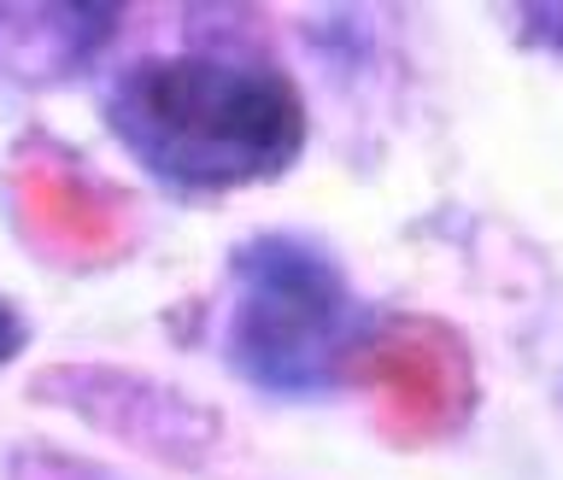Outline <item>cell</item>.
Wrapping results in <instances>:
<instances>
[{
  "instance_id": "6da1fadb",
  "label": "cell",
  "mask_w": 563,
  "mask_h": 480,
  "mask_svg": "<svg viewBox=\"0 0 563 480\" xmlns=\"http://www.w3.org/2000/svg\"><path fill=\"white\" fill-rule=\"evenodd\" d=\"M112 130L158 182L218 193L288 170L306 147V105L271 65L176 53L118 82Z\"/></svg>"
},
{
  "instance_id": "7a4b0ae2",
  "label": "cell",
  "mask_w": 563,
  "mask_h": 480,
  "mask_svg": "<svg viewBox=\"0 0 563 480\" xmlns=\"http://www.w3.org/2000/svg\"><path fill=\"white\" fill-rule=\"evenodd\" d=\"M235 270L246 293L229 328V358L258 387H282V393L311 387L346 334L341 270L299 241H253Z\"/></svg>"
},
{
  "instance_id": "3957f363",
  "label": "cell",
  "mask_w": 563,
  "mask_h": 480,
  "mask_svg": "<svg viewBox=\"0 0 563 480\" xmlns=\"http://www.w3.org/2000/svg\"><path fill=\"white\" fill-rule=\"evenodd\" d=\"M346 381L369 399L376 428L399 446L452 434L475 399V369L464 341L440 323H422V316L382 323L364 346H352Z\"/></svg>"
},
{
  "instance_id": "277c9868",
  "label": "cell",
  "mask_w": 563,
  "mask_h": 480,
  "mask_svg": "<svg viewBox=\"0 0 563 480\" xmlns=\"http://www.w3.org/2000/svg\"><path fill=\"white\" fill-rule=\"evenodd\" d=\"M18 200H24V217L35 223V235L70 258H112L123 246L118 205L59 165H30L18 176Z\"/></svg>"
},
{
  "instance_id": "5b68a950",
  "label": "cell",
  "mask_w": 563,
  "mask_h": 480,
  "mask_svg": "<svg viewBox=\"0 0 563 480\" xmlns=\"http://www.w3.org/2000/svg\"><path fill=\"white\" fill-rule=\"evenodd\" d=\"M18 346H24V316H18L7 299H0V364H12Z\"/></svg>"
},
{
  "instance_id": "8992f818",
  "label": "cell",
  "mask_w": 563,
  "mask_h": 480,
  "mask_svg": "<svg viewBox=\"0 0 563 480\" xmlns=\"http://www.w3.org/2000/svg\"><path fill=\"white\" fill-rule=\"evenodd\" d=\"M558 24H563V12H558Z\"/></svg>"
}]
</instances>
